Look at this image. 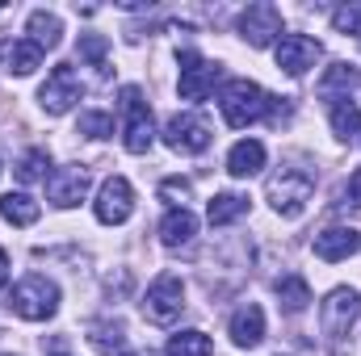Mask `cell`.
Returning <instances> with one entry per match:
<instances>
[{
  "mask_svg": "<svg viewBox=\"0 0 361 356\" xmlns=\"http://www.w3.org/2000/svg\"><path fill=\"white\" fill-rule=\"evenodd\" d=\"M118 101H122V117H126V126H122L126 151L130 155H147L152 143H156V126H152V109H147L143 92L135 89V84H126V89L118 92Z\"/></svg>",
  "mask_w": 361,
  "mask_h": 356,
  "instance_id": "277c9868",
  "label": "cell"
},
{
  "mask_svg": "<svg viewBox=\"0 0 361 356\" xmlns=\"http://www.w3.org/2000/svg\"><path fill=\"white\" fill-rule=\"evenodd\" d=\"M231 340H235L240 348H257V344L265 340V310H261L257 302H248V306H240V310L231 314Z\"/></svg>",
  "mask_w": 361,
  "mask_h": 356,
  "instance_id": "9a60e30c",
  "label": "cell"
},
{
  "mask_svg": "<svg viewBox=\"0 0 361 356\" xmlns=\"http://www.w3.org/2000/svg\"><path fill=\"white\" fill-rule=\"evenodd\" d=\"M8 17H13V8H8V4H0V25H4Z\"/></svg>",
  "mask_w": 361,
  "mask_h": 356,
  "instance_id": "836d02e7",
  "label": "cell"
},
{
  "mask_svg": "<svg viewBox=\"0 0 361 356\" xmlns=\"http://www.w3.org/2000/svg\"><path fill=\"white\" fill-rule=\"evenodd\" d=\"M319 55H324V46L307 34H281V42H277V68L286 76H307L319 63Z\"/></svg>",
  "mask_w": 361,
  "mask_h": 356,
  "instance_id": "4fadbf2b",
  "label": "cell"
},
{
  "mask_svg": "<svg viewBox=\"0 0 361 356\" xmlns=\"http://www.w3.org/2000/svg\"><path fill=\"white\" fill-rule=\"evenodd\" d=\"M180 310H185V285H180V276L177 272H160L147 285V293H143V314L156 327H169V323L180 319Z\"/></svg>",
  "mask_w": 361,
  "mask_h": 356,
  "instance_id": "5b68a950",
  "label": "cell"
},
{
  "mask_svg": "<svg viewBox=\"0 0 361 356\" xmlns=\"http://www.w3.org/2000/svg\"><path fill=\"white\" fill-rule=\"evenodd\" d=\"M307 302H311V285H307V276L286 272V276L277 281V306H281L286 314H302Z\"/></svg>",
  "mask_w": 361,
  "mask_h": 356,
  "instance_id": "ffe728a7",
  "label": "cell"
},
{
  "mask_svg": "<svg viewBox=\"0 0 361 356\" xmlns=\"http://www.w3.org/2000/svg\"><path fill=\"white\" fill-rule=\"evenodd\" d=\"M38 101H42V109H47L51 117L68 113V109L80 101V80H76V68H72V63H55V72H51V76H47V84L38 89Z\"/></svg>",
  "mask_w": 361,
  "mask_h": 356,
  "instance_id": "9c48e42d",
  "label": "cell"
},
{
  "mask_svg": "<svg viewBox=\"0 0 361 356\" xmlns=\"http://www.w3.org/2000/svg\"><path fill=\"white\" fill-rule=\"evenodd\" d=\"M8 310L25 323H47L55 310H59V285L47 281L42 272H30L13 285V298H8Z\"/></svg>",
  "mask_w": 361,
  "mask_h": 356,
  "instance_id": "6da1fadb",
  "label": "cell"
},
{
  "mask_svg": "<svg viewBox=\"0 0 361 356\" xmlns=\"http://www.w3.org/2000/svg\"><path fill=\"white\" fill-rule=\"evenodd\" d=\"M38 201L30 197V193H4L0 197V218L4 222H13V227H34L38 222Z\"/></svg>",
  "mask_w": 361,
  "mask_h": 356,
  "instance_id": "44dd1931",
  "label": "cell"
},
{
  "mask_svg": "<svg viewBox=\"0 0 361 356\" xmlns=\"http://www.w3.org/2000/svg\"><path fill=\"white\" fill-rule=\"evenodd\" d=\"M160 197H164L173 210H185V201L193 197V184H189V180H180V177H169L164 184H160Z\"/></svg>",
  "mask_w": 361,
  "mask_h": 356,
  "instance_id": "f546056e",
  "label": "cell"
},
{
  "mask_svg": "<svg viewBox=\"0 0 361 356\" xmlns=\"http://www.w3.org/2000/svg\"><path fill=\"white\" fill-rule=\"evenodd\" d=\"M261 168H265V143L240 139V143L231 147V155H227V172L235 180H248V177H257Z\"/></svg>",
  "mask_w": 361,
  "mask_h": 356,
  "instance_id": "2e32d148",
  "label": "cell"
},
{
  "mask_svg": "<svg viewBox=\"0 0 361 356\" xmlns=\"http://www.w3.org/2000/svg\"><path fill=\"white\" fill-rule=\"evenodd\" d=\"M311 193H315V177H311L307 168H281L277 177H269V189H265L269 205L281 218H298V214L307 210Z\"/></svg>",
  "mask_w": 361,
  "mask_h": 356,
  "instance_id": "7a4b0ae2",
  "label": "cell"
},
{
  "mask_svg": "<svg viewBox=\"0 0 361 356\" xmlns=\"http://www.w3.org/2000/svg\"><path fill=\"white\" fill-rule=\"evenodd\" d=\"M97 222H105V227H122L130 214H135V189H130V180L126 177H109L101 184V193H97Z\"/></svg>",
  "mask_w": 361,
  "mask_h": 356,
  "instance_id": "52a82bcc",
  "label": "cell"
},
{
  "mask_svg": "<svg viewBox=\"0 0 361 356\" xmlns=\"http://www.w3.org/2000/svg\"><path fill=\"white\" fill-rule=\"evenodd\" d=\"M92 344L105 356H126V340H122V327H109V323H97L89 336Z\"/></svg>",
  "mask_w": 361,
  "mask_h": 356,
  "instance_id": "4316f807",
  "label": "cell"
},
{
  "mask_svg": "<svg viewBox=\"0 0 361 356\" xmlns=\"http://www.w3.org/2000/svg\"><path fill=\"white\" fill-rule=\"evenodd\" d=\"M47 197H51V205H59V210L80 205V201L89 197V168H85V164H63V168H55V172L47 177Z\"/></svg>",
  "mask_w": 361,
  "mask_h": 356,
  "instance_id": "30bf717a",
  "label": "cell"
},
{
  "mask_svg": "<svg viewBox=\"0 0 361 356\" xmlns=\"http://www.w3.org/2000/svg\"><path fill=\"white\" fill-rule=\"evenodd\" d=\"M332 105V134L336 139H353V134H361V109L349 101V96H336V101H328Z\"/></svg>",
  "mask_w": 361,
  "mask_h": 356,
  "instance_id": "cb8c5ba5",
  "label": "cell"
},
{
  "mask_svg": "<svg viewBox=\"0 0 361 356\" xmlns=\"http://www.w3.org/2000/svg\"><path fill=\"white\" fill-rule=\"evenodd\" d=\"M357 314H361V298L353 293V289L341 285V289L328 293V302H324V310H319V327H324L328 340H345Z\"/></svg>",
  "mask_w": 361,
  "mask_h": 356,
  "instance_id": "ba28073f",
  "label": "cell"
},
{
  "mask_svg": "<svg viewBox=\"0 0 361 356\" xmlns=\"http://www.w3.org/2000/svg\"><path fill=\"white\" fill-rule=\"evenodd\" d=\"M244 214H248V197H244V193H214L210 205H206L210 227H227V222H235V218H244Z\"/></svg>",
  "mask_w": 361,
  "mask_h": 356,
  "instance_id": "7402d4cb",
  "label": "cell"
},
{
  "mask_svg": "<svg viewBox=\"0 0 361 356\" xmlns=\"http://www.w3.org/2000/svg\"><path fill=\"white\" fill-rule=\"evenodd\" d=\"M80 134H85V139H109V134H114V117L101 113V109L80 113Z\"/></svg>",
  "mask_w": 361,
  "mask_h": 356,
  "instance_id": "f1b7e54d",
  "label": "cell"
},
{
  "mask_svg": "<svg viewBox=\"0 0 361 356\" xmlns=\"http://www.w3.org/2000/svg\"><path fill=\"white\" fill-rule=\"evenodd\" d=\"M357 84H361V72L353 68V63H332V68L324 72V80H319V92H324L328 101H336V92L349 96Z\"/></svg>",
  "mask_w": 361,
  "mask_h": 356,
  "instance_id": "603a6c76",
  "label": "cell"
},
{
  "mask_svg": "<svg viewBox=\"0 0 361 356\" xmlns=\"http://www.w3.org/2000/svg\"><path fill=\"white\" fill-rule=\"evenodd\" d=\"M210 352H214V344H210L206 331H177L169 340V356H210Z\"/></svg>",
  "mask_w": 361,
  "mask_h": 356,
  "instance_id": "484cf974",
  "label": "cell"
},
{
  "mask_svg": "<svg viewBox=\"0 0 361 356\" xmlns=\"http://www.w3.org/2000/svg\"><path fill=\"white\" fill-rule=\"evenodd\" d=\"M219 84V68L210 59H202L197 51H180V96L185 101H206Z\"/></svg>",
  "mask_w": 361,
  "mask_h": 356,
  "instance_id": "7c38bea8",
  "label": "cell"
},
{
  "mask_svg": "<svg viewBox=\"0 0 361 356\" xmlns=\"http://www.w3.org/2000/svg\"><path fill=\"white\" fill-rule=\"evenodd\" d=\"M47 168H51V155H47V147H34V151H25V155H21V164H17V177H21V180H42V177H47Z\"/></svg>",
  "mask_w": 361,
  "mask_h": 356,
  "instance_id": "83f0119b",
  "label": "cell"
},
{
  "mask_svg": "<svg viewBox=\"0 0 361 356\" xmlns=\"http://www.w3.org/2000/svg\"><path fill=\"white\" fill-rule=\"evenodd\" d=\"M4 285H8V252L0 248V289H4Z\"/></svg>",
  "mask_w": 361,
  "mask_h": 356,
  "instance_id": "d6a6232c",
  "label": "cell"
},
{
  "mask_svg": "<svg viewBox=\"0 0 361 356\" xmlns=\"http://www.w3.org/2000/svg\"><path fill=\"white\" fill-rule=\"evenodd\" d=\"M240 34L248 38V46H269L281 38V8L261 0V4H248L240 13Z\"/></svg>",
  "mask_w": 361,
  "mask_h": 356,
  "instance_id": "8fae6325",
  "label": "cell"
},
{
  "mask_svg": "<svg viewBox=\"0 0 361 356\" xmlns=\"http://www.w3.org/2000/svg\"><path fill=\"white\" fill-rule=\"evenodd\" d=\"M0 63H4V72H13V76H30V72L42 63V46L30 42V38H13V42L4 46Z\"/></svg>",
  "mask_w": 361,
  "mask_h": 356,
  "instance_id": "ac0fdd59",
  "label": "cell"
},
{
  "mask_svg": "<svg viewBox=\"0 0 361 356\" xmlns=\"http://www.w3.org/2000/svg\"><path fill=\"white\" fill-rule=\"evenodd\" d=\"M210 139H214V130H210V122L202 117V113H173L169 117V126H164V143L180 151V155H197V151H206L210 147Z\"/></svg>",
  "mask_w": 361,
  "mask_h": 356,
  "instance_id": "8992f818",
  "label": "cell"
},
{
  "mask_svg": "<svg viewBox=\"0 0 361 356\" xmlns=\"http://www.w3.org/2000/svg\"><path fill=\"white\" fill-rule=\"evenodd\" d=\"M219 105H223L227 126L244 130V126H252V122L265 117V109H269V92L261 89V84H252V80H231V84L223 89V96H219Z\"/></svg>",
  "mask_w": 361,
  "mask_h": 356,
  "instance_id": "3957f363",
  "label": "cell"
},
{
  "mask_svg": "<svg viewBox=\"0 0 361 356\" xmlns=\"http://www.w3.org/2000/svg\"><path fill=\"white\" fill-rule=\"evenodd\" d=\"M25 30H30V42H38L42 51H55L63 42V21L55 13H47V8H34L30 21H25Z\"/></svg>",
  "mask_w": 361,
  "mask_h": 356,
  "instance_id": "d6986e66",
  "label": "cell"
},
{
  "mask_svg": "<svg viewBox=\"0 0 361 356\" xmlns=\"http://www.w3.org/2000/svg\"><path fill=\"white\" fill-rule=\"evenodd\" d=\"M332 25H336V34H361V0L357 4H341L332 13Z\"/></svg>",
  "mask_w": 361,
  "mask_h": 356,
  "instance_id": "4dcf8cb0",
  "label": "cell"
},
{
  "mask_svg": "<svg viewBox=\"0 0 361 356\" xmlns=\"http://www.w3.org/2000/svg\"><path fill=\"white\" fill-rule=\"evenodd\" d=\"M51 356H72V352H51Z\"/></svg>",
  "mask_w": 361,
  "mask_h": 356,
  "instance_id": "e575fe53",
  "label": "cell"
},
{
  "mask_svg": "<svg viewBox=\"0 0 361 356\" xmlns=\"http://www.w3.org/2000/svg\"><path fill=\"white\" fill-rule=\"evenodd\" d=\"M76 55H80L89 68H97L101 76H109V38H105V34H80Z\"/></svg>",
  "mask_w": 361,
  "mask_h": 356,
  "instance_id": "d4e9b609",
  "label": "cell"
},
{
  "mask_svg": "<svg viewBox=\"0 0 361 356\" xmlns=\"http://www.w3.org/2000/svg\"><path fill=\"white\" fill-rule=\"evenodd\" d=\"M193 235H197V218H193L189 205L164 214V222H160V243L164 248H185V243H193Z\"/></svg>",
  "mask_w": 361,
  "mask_h": 356,
  "instance_id": "e0dca14e",
  "label": "cell"
},
{
  "mask_svg": "<svg viewBox=\"0 0 361 356\" xmlns=\"http://www.w3.org/2000/svg\"><path fill=\"white\" fill-rule=\"evenodd\" d=\"M311 252H315L319 260H328V265L349 260L353 252H361V231H353V227H328V231L315 235Z\"/></svg>",
  "mask_w": 361,
  "mask_h": 356,
  "instance_id": "5bb4252c",
  "label": "cell"
},
{
  "mask_svg": "<svg viewBox=\"0 0 361 356\" xmlns=\"http://www.w3.org/2000/svg\"><path fill=\"white\" fill-rule=\"evenodd\" d=\"M336 205H361V168L353 172V180L341 189V201H336Z\"/></svg>",
  "mask_w": 361,
  "mask_h": 356,
  "instance_id": "1f68e13d",
  "label": "cell"
}]
</instances>
